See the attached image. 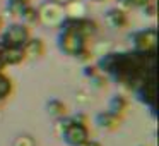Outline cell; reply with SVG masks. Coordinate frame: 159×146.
I'll use <instances>...</instances> for the list:
<instances>
[{
    "instance_id": "obj_10",
    "label": "cell",
    "mask_w": 159,
    "mask_h": 146,
    "mask_svg": "<svg viewBox=\"0 0 159 146\" xmlns=\"http://www.w3.org/2000/svg\"><path fill=\"white\" fill-rule=\"evenodd\" d=\"M19 2H24V4H26V2H28V0H19Z\"/></svg>"
},
{
    "instance_id": "obj_1",
    "label": "cell",
    "mask_w": 159,
    "mask_h": 146,
    "mask_svg": "<svg viewBox=\"0 0 159 146\" xmlns=\"http://www.w3.org/2000/svg\"><path fill=\"white\" fill-rule=\"evenodd\" d=\"M118 83L137 90L142 101L152 107L156 98V53H108L99 62Z\"/></svg>"
},
{
    "instance_id": "obj_6",
    "label": "cell",
    "mask_w": 159,
    "mask_h": 146,
    "mask_svg": "<svg viewBox=\"0 0 159 146\" xmlns=\"http://www.w3.org/2000/svg\"><path fill=\"white\" fill-rule=\"evenodd\" d=\"M108 19H110V21L113 22V26H116V28H120V26H123L125 22H127L123 12H120V11H110L108 12Z\"/></svg>"
},
{
    "instance_id": "obj_5",
    "label": "cell",
    "mask_w": 159,
    "mask_h": 146,
    "mask_svg": "<svg viewBox=\"0 0 159 146\" xmlns=\"http://www.w3.org/2000/svg\"><path fill=\"white\" fill-rule=\"evenodd\" d=\"M156 41H157L156 29H145V31L134 35L135 48H137V52L142 53H156Z\"/></svg>"
},
{
    "instance_id": "obj_7",
    "label": "cell",
    "mask_w": 159,
    "mask_h": 146,
    "mask_svg": "<svg viewBox=\"0 0 159 146\" xmlns=\"http://www.w3.org/2000/svg\"><path fill=\"white\" fill-rule=\"evenodd\" d=\"M125 108V101L121 100V98H113V101H111V114L116 115V112H121Z\"/></svg>"
},
{
    "instance_id": "obj_3",
    "label": "cell",
    "mask_w": 159,
    "mask_h": 146,
    "mask_svg": "<svg viewBox=\"0 0 159 146\" xmlns=\"http://www.w3.org/2000/svg\"><path fill=\"white\" fill-rule=\"evenodd\" d=\"M63 139L70 146H84L89 143V132L84 124L77 120H69L63 124Z\"/></svg>"
},
{
    "instance_id": "obj_8",
    "label": "cell",
    "mask_w": 159,
    "mask_h": 146,
    "mask_svg": "<svg viewBox=\"0 0 159 146\" xmlns=\"http://www.w3.org/2000/svg\"><path fill=\"white\" fill-rule=\"evenodd\" d=\"M50 108H57V110H53L52 114L53 115H63L65 114V107H63L62 103H60V101H52V103L48 105Z\"/></svg>"
},
{
    "instance_id": "obj_9",
    "label": "cell",
    "mask_w": 159,
    "mask_h": 146,
    "mask_svg": "<svg viewBox=\"0 0 159 146\" xmlns=\"http://www.w3.org/2000/svg\"><path fill=\"white\" fill-rule=\"evenodd\" d=\"M128 4L134 7H145L147 4H151V0H128Z\"/></svg>"
},
{
    "instance_id": "obj_4",
    "label": "cell",
    "mask_w": 159,
    "mask_h": 146,
    "mask_svg": "<svg viewBox=\"0 0 159 146\" xmlns=\"http://www.w3.org/2000/svg\"><path fill=\"white\" fill-rule=\"evenodd\" d=\"M29 41V29L22 24H12L5 31L2 43L9 48H24Z\"/></svg>"
},
{
    "instance_id": "obj_11",
    "label": "cell",
    "mask_w": 159,
    "mask_h": 146,
    "mask_svg": "<svg viewBox=\"0 0 159 146\" xmlns=\"http://www.w3.org/2000/svg\"><path fill=\"white\" fill-rule=\"evenodd\" d=\"M0 22H2V21H0Z\"/></svg>"
},
{
    "instance_id": "obj_2",
    "label": "cell",
    "mask_w": 159,
    "mask_h": 146,
    "mask_svg": "<svg viewBox=\"0 0 159 146\" xmlns=\"http://www.w3.org/2000/svg\"><path fill=\"white\" fill-rule=\"evenodd\" d=\"M94 31V24L84 19H67L62 24L58 36V46L67 55H84L87 48V38Z\"/></svg>"
}]
</instances>
